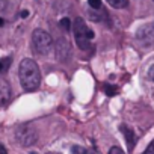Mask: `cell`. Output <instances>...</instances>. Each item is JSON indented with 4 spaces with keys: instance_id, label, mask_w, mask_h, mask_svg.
<instances>
[{
    "instance_id": "obj_1",
    "label": "cell",
    "mask_w": 154,
    "mask_h": 154,
    "mask_svg": "<svg viewBox=\"0 0 154 154\" xmlns=\"http://www.w3.org/2000/svg\"><path fill=\"white\" fill-rule=\"evenodd\" d=\"M18 75H20V83H21V88L27 92H32V91H36L41 85V72H39V68L36 65L35 60L32 59H23L20 62V66H18Z\"/></svg>"
},
{
    "instance_id": "obj_2",
    "label": "cell",
    "mask_w": 154,
    "mask_h": 154,
    "mask_svg": "<svg viewBox=\"0 0 154 154\" xmlns=\"http://www.w3.org/2000/svg\"><path fill=\"white\" fill-rule=\"evenodd\" d=\"M72 32H74V38H75V42L82 50H88V48H92L91 45V39H94L95 33L92 29H89L83 18L82 17H77L74 20V24H72Z\"/></svg>"
},
{
    "instance_id": "obj_3",
    "label": "cell",
    "mask_w": 154,
    "mask_h": 154,
    "mask_svg": "<svg viewBox=\"0 0 154 154\" xmlns=\"http://www.w3.org/2000/svg\"><path fill=\"white\" fill-rule=\"evenodd\" d=\"M32 45L33 50L39 54H48L50 50L53 48V39L50 33H47L42 29H36L32 33Z\"/></svg>"
},
{
    "instance_id": "obj_4",
    "label": "cell",
    "mask_w": 154,
    "mask_h": 154,
    "mask_svg": "<svg viewBox=\"0 0 154 154\" xmlns=\"http://www.w3.org/2000/svg\"><path fill=\"white\" fill-rule=\"evenodd\" d=\"M15 137L17 140L24 145V146H30L36 142L38 139V134H36V130L30 125V124H23L20 125L17 130H15Z\"/></svg>"
},
{
    "instance_id": "obj_5",
    "label": "cell",
    "mask_w": 154,
    "mask_h": 154,
    "mask_svg": "<svg viewBox=\"0 0 154 154\" xmlns=\"http://www.w3.org/2000/svg\"><path fill=\"white\" fill-rule=\"evenodd\" d=\"M136 39L145 48L152 47L154 45V24H143L142 27H139L136 32Z\"/></svg>"
},
{
    "instance_id": "obj_6",
    "label": "cell",
    "mask_w": 154,
    "mask_h": 154,
    "mask_svg": "<svg viewBox=\"0 0 154 154\" xmlns=\"http://www.w3.org/2000/svg\"><path fill=\"white\" fill-rule=\"evenodd\" d=\"M71 54V48H69V44L66 39L60 38L57 42H56V59L59 62H66L68 57Z\"/></svg>"
},
{
    "instance_id": "obj_7",
    "label": "cell",
    "mask_w": 154,
    "mask_h": 154,
    "mask_svg": "<svg viewBox=\"0 0 154 154\" xmlns=\"http://www.w3.org/2000/svg\"><path fill=\"white\" fill-rule=\"evenodd\" d=\"M11 101V86L5 79H0V107L8 106Z\"/></svg>"
},
{
    "instance_id": "obj_8",
    "label": "cell",
    "mask_w": 154,
    "mask_h": 154,
    "mask_svg": "<svg viewBox=\"0 0 154 154\" xmlns=\"http://www.w3.org/2000/svg\"><path fill=\"white\" fill-rule=\"evenodd\" d=\"M121 131L124 133V137H125V140H127V145H128V149H133V146H134V142H136V137H134V133H133V130L128 127V125H125V124H121Z\"/></svg>"
},
{
    "instance_id": "obj_9",
    "label": "cell",
    "mask_w": 154,
    "mask_h": 154,
    "mask_svg": "<svg viewBox=\"0 0 154 154\" xmlns=\"http://www.w3.org/2000/svg\"><path fill=\"white\" fill-rule=\"evenodd\" d=\"M107 3L115 9H122L128 6V0H107Z\"/></svg>"
},
{
    "instance_id": "obj_10",
    "label": "cell",
    "mask_w": 154,
    "mask_h": 154,
    "mask_svg": "<svg viewBox=\"0 0 154 154\" xmlns=\"http://www.w3.org/2000/svg\"><path fill=\"white\" fill-rule=\"evenodd\" d=\"M71 152L72 154H86V149L80 145H72L71 146Z\"/></svg>"
},
{
    "instance_id": "obj_11",
    "label": "cell",
    "mask_w": 154,
    "mask_h": 154,
    "mask_svg": "<svg viewBox=\"0 0 154 154\" xmlns=\"http://www.w3.org/2000/svg\"><path fill=\"white\" fill-rule=\"evenodd\" d=\"M60 27H62V29H65L66 32H68V30H71V21H69V18H66V17H65V18H62V20H60Z\"/></svg>"
},
{
    "instance_id": "obj_12",
    "label": "cell",
    "mask_w": 154,
    "mask_h": 154,
    "mask_svg": "<svg viewBox=\"0 0 154 154\" xmlns=\"http://www.w3.org/2000/svg\"><path fill=\"white\" fill-rule=\"evenodd\" d=\"M89 2V6L92 8V9H101V0H88Z\"/></svg>"
},
{
    "instance_id": "obj_13",
    "label": "cell",
    "mask_w": 154,
    "mask_h": 154,
    "mask_svg": "<svg viewBox=\"0 0 154 154\" xmlns=\"http://www.w3.org/2000/svg\"><path fill=\"white\" fill-rule=\"evenodd\" d=\"M143 154H154V139L149 142V145L146 146V149L143 151Z\"/></svg>"
},
{
    "instance_id": "obj_14",
    "label": "cell",
    "mask_w": 154,
    "mask_h": 154,
    "mask_svg": "<svg viewBox=\"0 0 154 154\" xmlns=\"http://www.w3.org/2000/svg\"><path fill=\"white\" fill-rule=\"evenodd\" d=\"M109 154H124V151L119 148V146H112L109 149Z\"/></svg>"
},
{
    "instance_id": "obj_15",
    "label": "cell",
    "mask_w": 154,
    "mask_h": 154,
    "mask_svg": "<svg viewBox=\"0 0 154 154\" xmlns=\"http://www.w3.org/2000/svg\"><path fill=\"white\" fill-rule=\"evenodd\" d=\"M148 79L151 80V82H154V65H151L149 68H148Z\"/></svg>"
},
{
    "instance_id": "obj_16",
    "label": "cell",
    "mask_w": 154,
    "mask_h": 154,
    "mask_svg": "<svg viewBox=\"0 0 154 154\" xmlns=\"http://www.w3.org/2000/svg\"><path fill=\"white\" fill-rule=\"evenodd\" d=\"M104 91L107 92V95H113V94L116 92V89H113L110 85H106V86H104Z\"/></svg>"
},
{
    "instance_id": "obj_17",
    "label": "cell",
    "mask_w": 154,
    "mask_h": 154,
    "mask_svg": "<svg viewBox=\"0 0 154 154\" xmlns=\"http://www.w3.org/2000/svg\"><path fill=\"white\" fill-rule=\"evenodd\" d=\"M0 154H8V152H6V148H5L2 143H0Z\"/></svg>"
},
{
    "instance_id": "obj_18",
    "label": "cell",
    "mask_w": 154,
    "mask_h": 154,
    "mask_svg": "<svg viewBox=\"0 0 154 154\" xmlns=\"http://www.w3.org/2000/svg\"><path fill=\"white\" fill-rule=\"evenodd\" d=\"M27 15H29V11H21V14H20V17H21V18H26Z\"/></svg>"
},
{
    "instance_id": "obj_19",
    "label": "cell",
    "mask_w": 154,
    "mask_h": 154,
    "mask_svg": "<svg viewBox=\"0 0 154 154\" xmlns=\"http://www.w3.org/2000/svg\"><path fill=\"white\" fill-rule=\"evenodd\" d=\"M5 68H6V65H3V60H0V72H2Z\"/></svg>"
},
{
    "instance_id": "obj_20",
    "label": "cell",
    "mask_w": 154,
    "mask_h": 154,
    "mask_svg": "<svg viewBox=\"0 0 154 154\" xmlns=\"http://www.w3.org/2000/svg\"><path fill=\"white\" fill-rule=\"evenodd\" d=\"M5 8V0H0V11Z\"/></svg>"
},
{
    "instance_id": "obj_21",
    "label": "cell",
    "mask_w": 154,
    "mask_h": 154,
    "mask_svg": "<svg viewBox=\"0 0 154 154\" xmlns=\"http://www.w3.org/2000/svg\"><path fill=\"white\" fill-rule=\"evenodd\" d=\"M3 24H5V20H3V18H0V26H3Z\"/></svg>"
},
{
    "instance_id": "obj_22",
    "label": "cell",
    "mask_w": 154,
    "mask_h": 154,
    "mask_svg": "<svg viewBox=\"0 0 154 154\" xmlns=\"http://www.w3.org/2000/svg\"><path fill=\"white\" fill-rule=\"evenodd\" d=\"M152 2H154V0H152Z\"/></svg>"
}]
</instances>
